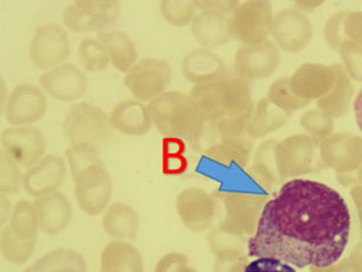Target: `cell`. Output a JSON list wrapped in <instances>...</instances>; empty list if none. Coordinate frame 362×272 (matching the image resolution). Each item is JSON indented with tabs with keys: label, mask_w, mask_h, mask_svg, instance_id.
Wrapping results in <instances>:
<instances>
[{
	"label": "cell",
	"mask_w": 362,
	"mask_h": 272,
	"mask_svg": "<svg viewBox=\"0 0 362 272\" xmlns=\"http://www.w3.org/2000/svg\"><path fill=\"white\" fill-rule=\"evenodd\" d=\"M349 233L351 213L340 193L322 182L293 179L264 203L247 254L295 268H329L344 254Z\"/></svg>",
	"instance_id": "obj_1"
},
{
	"label": "cell",
	"mask_w": 362,
	"mask_h": 272,
	"mask_svg": "<svg viewBox=\"0 0 362 272\" xmlns=\"http://www.w3.org/2000/svg\"><path fill=\"white\" fill-rule=\"evenodd\" d=\"M8 96H6V84L4 80H1V112L4 113L5 105L8 102Z\"/></svg>",
	"instance_id": "obj_43"
},
{
	"label": "cell",
	"mask_w": 362,
	"mask_h": 272,
	"mask_svg": "<svg viewBox=\"0 0 362 272\" xmlns=\"http://www.w3.org/2000/svg\"><path fill=\"white\" fill-rule=\"evenodd\" d=\"M240 3L235 0H197L198 10H210L231 16L237 10Z\"/></svg>",
	"instance_id": "obj_37"
},
{
	"label": "cell",
	"mask_w": 362,
	"mask_h": 272,
	"mask_svg": "<svg viewBox=\"0 0 362 272\" xmlns=\"http://www.w3.org/2000/svg\"><path fill=\"white\" fill-rule=\"evenodd\" d=\"M247 258L238 259H216L214 264V272H243L247 268Z\"/></svg>",
	"instance_id": "obj_38"
},
{
	"label": "cell",
	"mask_w": 362,
	"mask_h": 272,
	"mask_svg": "<svg viewBox=\"0 0 362 272\" xmlns=\"http://www.w3.org/2000/svg\"><path fill=\"white\" fill-rule=\"evenodd\" d=\"M181 73L191 83L200 85L224 78L228 69L221 56L210 49L198 47L189 51L182 59Z\"/></svg>",
	"instance_id": "obj_18"
},
{
	"label": "cell",
	"mask_w": 362,
	"mask_h": 272,
	"mask_svg": "<svg viewBox=\"0 0 362 272\" xmlns=\"http://www.w3.org/2000/svg\"><path fill=\"white\" fill-rule=\"evenodd\" d=\"M272 33L283 50L297 52L308 47L313 36L312 23L305 13L286 8L272 19Z\"/></svg>",
	"instance_id": "obj_16"
},
{
	"label": "cell",
	"mask_w": 362,
	"mask_h": 272,
	"mask_svg": "<svg viewBox=\"0 0 362 272\" xmlns=\"http://www.w3.org/2000/svg\"><path fill=\"white\" fill-rule=\"evenodd\" d=\"M110 57V64L121 73H127L139 62V54L134 40L124 31L98 32Z\"/></svg>",
	"instance_id": "obj_24"
},
{
	"label": "cell",
	"mask_w": 362,
	"mask_h": 272,
	"mask_svg": "<svg viewBox=\"0 0 362 272\" xmlns=\"http://www.w3.org/2000/svg\"><path fill=\"white\" fill-rule=\"evenodd\" d=\"M147 105L160 134L165 138H181L196 150L202 149L206 121L189 95L166 91Z\"/></svg>",
	"instance_id": "obj_2"
},
{
	"label": "cell",
	"mask_w": 362,
	"mask_h": 272,
	"mask_svg": "<svg viewBox=\"0 0 362 272\" xmlns=\"http://www.w3.org/2000/svg\"><path fill=\"white\" fill-rule=\"evenodd\" d=\"M69 54V36L63 26L51 23L37 28L29 47L33 66L47 71L66 63Z\"/></svg>",
	"instance_id": "obj_9"
},
{
	"label": "cell",
	"mask_w": 362,
	"mask_h": 272,
	"mask_svg": "<svg viewBox=\"0 0 362 272\" xmlns=\"http://www.w3.org/2000/svg\"><path fill=\"white\" fill-rule=\"evenodd\" d=\"M68 175V165L62 156L47 154L23 175V189L35 199L58 192Z\"/></svg>",
	"instance_id": "obj_15"
},
{
	"label": "cell",
	"mask_w": 362,
	"mask_h": 272,
	"mask_svg": "<svg viewBox=\"0 0 362 272\" xmlns=\"http://www.w3.org/2000/svg\"><path fill=\"white\" fill-rule=\"evenodd\" d=\"M189 96L206 124L251 113L250 85L237 73H228L216 82L194 85Z\"/></svg>",
	"instance_id": "obj_3"
},
{
	"label": "cell",
	"mask_w": 362,
	"mask_h": 272,
	"mask_svg": "<svg viewBox=\"0 0 362 272\" xmlns=\"http://www.w3.org/2000/svg\"><path fill=\"white\" fill-rule=\"evenodd\" d=\"M353 109L358 129L362 131V88L361 90L358 91V96L355 97Z\"/></svg>",
	"instance_id": "obj_41"
},
{
	"label": "cell",
	"mask_w": 362,
	"mask_h": 272,
	"mask_svg": "<svg viewBox=\"0 0 362 272\" xmlns=\"http://www.w3.org/2000/svg\"><path fill=\"white\" fill-rule=\"evenodd\" d=\"M12 208L8 199V194L1 193V223L4 224L11 215Z\"/></svg>",
	"instance_id": "obj_42"
},
{
	"label": "cell",
	"mask_w": 362,
	"mask_h": 272,
	"mask_svg": "<svg viewBox=\"0 0 362 272\" xmlns=\"http://www.w3.org/2000/svg\"><path fill=\"white\" fill-rule=\"evenodd\" d=\"M102 227L114 240H134L138 238L140 217L134 207L126 203H112L102 217Z\"/></svg>",
	"instance_id": "obj_22"
},
{
	"label": "cell",
	"mask_w": 362,
	"mask_h": 272,
	"mask_svg": "<svg viewBox=\"0 0 362 272\" xmlns=\"http://www.w3.org/2000/svg\"><path fill=\"white\" fill-rule=\"evenodd\" d=\"M36 249V240H23L15 236L8 225L1 231L0 251L1 256L12 264H25Z\"/></svg>",
	"instance_id": "obj_30"
},
{
	"label": "cell",
	"mask_w": 362,
	"mask_h": 272,
	"mask_svg": "<svg viewBox=\"0 0 362 272\" xmlns=\"http://www.w3.org/2000/svg\"><path fill=\"white\" fill-rule=\"evenodd\" d=\"M163 18L177 28L192 24L198 13L197 0H163L159 4Z\"/></svg>",
	"instance_id": "obj_31"
},
{
	"label": "cell",
	"mask_w": 362,
	"mask_h": 272,
	"mask_svg": "<svg viewBox=\"0 0 362 272\" xmlns=\"http://www.w3.org/2000/svg\"><path fill=\"white\" fill-rule=\"evenodd\" d=\"M187 162L182 155H168L163 159V172L168 175H179L185 171Z\"/></svg>",
	"instance_id": "obj_39"
},
{
	"label": "cell",
	"mask_w": 362,
	"mask_h": 272,
	"mask_svg": "<svg viewBox=\"0 0 362 272\" xmlns=\"http://www.w3.org/2000/svg\"><path fill=\"white\" fill-rule=\"evenodd\" d=\"M300 124L305 129L310 131V134L314 135L316 140H322L330 134L333 129V124L329 117L326 114H323L320 110H309L302 117Z\"/></svg>",
	"instance_id": "obj_34"
},
{
	"label": "cell",
	"mask_w": 362,
	"mask_h": 272,
	"mask_svg": "<svg viewBox=\"0 0 362 272\" xmlns=\"http://www.w3.org/2000/svg\"><path fill=\"white\" fill-rule=\"evenodd\" d=\"M272 19L268 3L245 1L228 17V33L244 45L261 43L272 32Z\"/></svg>",
	"instance_id": "obj_8"
},
{
	"label": "cell",
	"mask_w": 362,
	"mask_h": 272,
	"mask_svg": "<svg viewBox=\"0 0 362 272\" xmlns=\"http://www.w3.org/2000/svg\"><path fill=\"white\" fill-rule=\"evenodd\" d=\"M121 13L116 0H76L63 10V24L74 32L107 31L114 25Z\"/></svg>",
	"instance_id": "obj_5"
},
{
	"label": "cell",
	"mask_w": 362,
	"mask_h": 272,
	"mask_svg": "<svg viewBox=\"0 0 362 272\" xmlns=\"http://www.w3.org/2000/svg\"><path fill=\"white\" fill-rule=\"evenodd\" d=\"M112 124L103 109L89 102L71 105L63 124L69 146H82L100 152L112 134Z\"/></svg>",
	"instance_id": "obj_4"
},
{
	"label": "cell",
	"mask_w": 362,
	"mask_h": 272,
	"mask_svg": "<svg viewBox=\"0 0 362 272\" xmlns=\"http://www.w3.org/2000/svg\"><path fill=\"white\" fill-rule=\"evenodd\" d=\"M279 47L272 40L239 47L235 56V73L247 82L272 76L279 68Z\"/></svg>",
	"instance_id": "obj_12"
},
{
	"label": "cell",
	"mask_w": 362,
	"mask_h": 272,
	"mask_svg": "<svg viewBox=\"0 0 362 272\" xmlns=\"http://www.w3.org/2000/svg\"><path fill=\"white\" fill-rule=\"evenodd\" d=\"M77 56L81 66L88 73H100L110 64L108 51L98 37H87L81 40L77 47Z\"/></svg>",
	"instance_id": "obj_29"
},
{
	"label": "cell",
	"mask_w": 362,
	"mask_h": 272,
	"mask_svg": "<svg viewBox=\"0 0 362 272\" xmlns=\"http://www.w3.org/2000/svg\"><path fill=\"white\" fill-rule=\"evenodd\" d=\"M230 16L210 10H199L191 24L194 40L205 49L223 47L231 40L228 33V19Z\"/></svg>",
	"instance_id": "obj_21"
},
{
	"label": "cell",
	"mask_w": 362,
	"mask_h": 272,
	"mask_svg": "<svg viewBox=\"0 0 362 272\" xmlns=\"http://www.w3.org/2000/svg\"><path fill=\"white\" fill-rule=\"evenodd\" d=\"M243 272H297L291 265L272 258H255Z\"/></svg>",
	"instance_id": "obj_36"
},
{
	"label": "cell",
	"mask_w": 362,
	"mask_h": 272,
	"mask_svg": "<svg viewBox=\"0 0 362 272\" xmlns=\"http://www.w3.org/2000/svg\"><path fill=\"white\" fill-rule=\"evenodd\" d=\"M8 226L21 240H37L40 231V220L33 203L29 200H19L12 207Z\"/></svg>",
	"instance_id": "obj_28"
},
{
	"label": "cell",
	"mask_w": 362,
	"mask_h": 272,
	"mask_svg": "<svg viewBox=\"0 0 362 272\" xmlns=\"http://www.w3.org/2000/svg\"><path fill=\"white\" fill-rule=\"evenodd\" d=\"M40 229L49 236L63 232L73 220V205L64 193L54 192L33 200Z\"/></svg>",
	"instance_id": "obj_20"
},
{
	"label": "cell",
	"mask_w": 362,
	"mask_h": 272,
	"mask_svg": "<svg viewBox=\"0 0 362 272\" xmlns=\"http://www.w3.org/2000/svg\"><path fill=\"white\" fill-rule=\"evenodd\" d=\"M47 141L38 127H12L1 133V154L18 166L33 167L43 159Z\"/></svg>",
	"instance_id": "obj_10"
},
{
	"label": "cell",
	"mask_w": 362,
	"mask_h": 272,
	"mask_svg": "<svg viewBox=\"0 0 362 272\" xmlns=\"http://www.w3.org/2000/svg\"><path fill=\"white\" fill-rule=\"evenodd\" d=\"M175 210L186 229L191 232H204L210 229L214 223L216 201L206 191L189 187L177 194Z\"/></svg>",
	"instance_id": "obj_14"
},
{
	"label": "cell",
	"mask_w": 362,
	"mask_h": 272,
	"mask_svg": "<svg viewBox=\"0 0 362 272\" xmlns=\"http://www.w3.org/2000/svg\"><path fill=\"white\" fill-rule=\"evenodd\" d=\"M112 129L128 136H142L151 131L152 114L148 105L135 98L117 102L109 114Z\"/></svg>",
	"instance_id": "obj_19"
},
{
	"label": "cell",
	"mask_w": 362,
	"mask_h": 272,
	"mask_svg": "<svg viewBox=\"0 0 362 272\" xmlns=\"http://www.w3.org/2000/svg\"><path fill=\"white\" fill-rule=\"evenodd\" d=\"M23 175L17 163L1 154V193L15 194L23 187Z\"/></svg>",
	"instance_id": "obj_33"
},
{
	"label": "cell",
	"mask_w": 362,
	"mask_h": 272,
	"mask_svg": "<svg viewBox=\"0 0 362 272\" xmlns=\"http://www.w3.org/2000/svg\"><path fill=\"white\" fill-rule=\"evenodd\" d=\"M66 158L73 179L91 165L102 161L98 150L82 146H69V148L66 149Z\"/></svg>",
	"instance_id": "obj_32"
},
{
	"label": "cell",
	"mask_w": 362,
	"mask_h": 272,
	"mask_svg": "<svg viewBox=\"0 0 362 272\" xmlns=\"http://www.w3.org/2000/svg\"><path fill=\"white\" fill-rule=\"evenodd\" d=\"M100 272H145L141 252L129 242L112 240L102 250Z\"/></svg>",
	"instance_id": "obj_23"
},
{
	"label": "cell",
	"mask_w": 362,
	"mask_h": 272,
	"mask_svg": "<svg viewBox=\"0 0 362 272\" xmlns=\"http://www.w3.org/2000/svg\"><path fill=\"white\" fill-rule=\"evenodd\" d=\"M154 272H198L189 265V258L180 252H170L160 258Z\"/></svg>",
	"instance_id": "obj_35"
},
{
	"label": "cell",
	"mask_w": 362,
	"mask_h": 272,
	"mask_svg": "<svg viewBox=\"0 0 362 272\" xmlns=\"http://www.w3.org/2000/svg\"><path fill=\"white\" fill-rule=\"evenodd\" d=\"M47 94L43 89L30 83L18 84L8 95L5 105V119L12 127L31 126L47 113Z\"/></svg>",
	"instance_id": "obj_11"
},
{
	"label": "cell",
	"mask_w": 362,
	"mask_h": 272,
	"mask_svg": "<svg viewBox=\"0 0 362 272\" xmlns=\"http://www.w3.org/2000/svg\"><path fill=\"white\" fill-rule=\"evenodd\" d=\"M74 180V193L80 210L96 217L110 205L112 182L105 163L91 165L77 175Z\"/></svg>",
	"instance_id": "obj_6"
},
{
	"label": "cell",
	"mask_w": 362,
	"mask_h": 272,
	"mask_svg": "<svg viewBox=\"0 0 362 272\" xmlns=\"http://www.w3.org/2000/svg\"><path fill=\"white\" fill-rule=\"evenodd\" d=\"M23 272H87V261L77 251L56 249L47 252Z\"/></svg>",
	"instance_id": "obj_26"
},
{
	"label": "cell",
	"mask_w": 362,
	"mask_h": 272,
	"mask_svg": "<svg viewBox=\"0 0 362 272\" xmlns=\"http://www.w3.org/2000/svg\"><path fill=\"white\" fill-rule=\"evenodd\" d=\"M224 205L226 217L221 227L242 236L254 235L262 212L257 196L228 191L224 194Z\"/></svg>",
	"instance_id": "obj_17"
},
{
	"label": "cell",
	"mask_w": 362,
	"mask_h": 272,
	"mask_svg": "<svg viewBox=\"0 0 362 272\" xmlns=\"http://www.w3.org/2000/svg\"><path fill=\"white\" fill-rule=\"evenodd\" d=\"M251 143L247 138H221V141L211 143L204 153V158L223 167H231L233 165L245 166L249 160Z\"/></svg>",
	"instance_id": "obj_25"
},
{
	"label": "cell",
	"mask_w": 362,
	"mask_h": 272,
	"mask_svg": "<svg viewBox=\"0 0 362 272\" xmlns=\"http://www.w3.org/2000/svg\"><path fill=\"white\" fill-rule=\"evenodd\" d=\"M185 141L181 138H166L163 141V152L168 155H181L185 152Z\"/></svg>",
	"instance_id": "obj_40"
},
{
	"label": "cell",
	"mask_w": 362,
	"mask_h": 272,
	"mask_svg": "<svg viewBox=\"0 0 362 272\" xmlns=\"http://www.w3.org/2000/svg\"><path fill=\"white\" fill-rule=\"evenodd\" d=\"M44 93L61 102H74L87 93L88 77L80 66L73 63H63L54 69L44 71L38 78Z\"/></svg>",
	"instance_id": "obj_13"
},
{
	"label": "cell",
	"mask_w": 362,
	"mask_h": 272,
	"mask_svg": "<svg viewBox=\"0 0 362 272\" xmlns=\"http://www.w3.org/2000/svg\"><path fill=\"white\" fill-rule=\"evenodd\" d=\"M245 236L230 232L221 225L211 230L207 236V243L216 259H238L245 257Z\"/></svg>",
	"instance_id": "obj_27"
},
{
	"label": "cell",
	"mask_w": 362,
	"mask_h": 272,
	"mask_svg": "<svg viewBox=\"0 0 362 272\" xmlns=\"http://www.w3.org/2000/svg\"><path fill=\"white\" fill-rule=\"evenodd\" d=\"M172 81V70L165 59H140L126 75L124 87L132 96L141 102H151L166 93Z\"/></svg>",
	"instance_id": "obj_7"
}]
</instances>
